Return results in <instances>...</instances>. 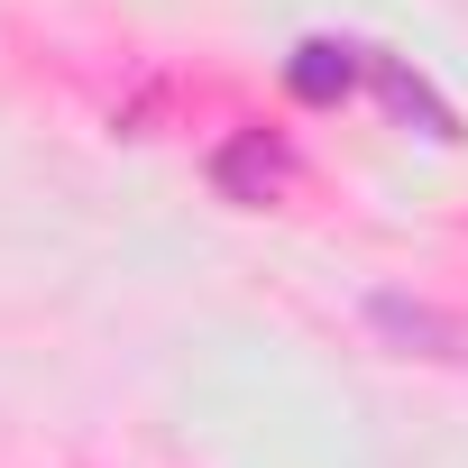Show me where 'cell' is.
I'll return each instance as SVG.
<instances>
[{"instance_id":"1","label":"cell","mask_w":468,"mask_h":468,"mask_svg":"<svg viewBox=\"0 0 468 468\" xmlns=\"http://www.w3.org/2000/svg\"><path fill=\"white\" fill-rule=\"evenodd\" d=\"M367 331L395 349V358H441V367H468V322L441 313V303H413V294H367Z\"/></svg>"},{"instance_id":"2","label":"cell","mask_w":468,"mask_h":468,"mask_svg":"<svg viewBox=\"0 0 468 468\" xmlns=\"http://www.w3.org/2000/svg\"><path fill=\"white\" fill-rule=\"evenodd\" d=\"M211 184H220V202H239V211H267L285 184H294V156H285V138H267V129H239L220 156H211Z\"/></svg>"},{"instance_id":"3","label":"cell","mask_w":468,"mask_h":468,"mask_svg":"<svg viewBox=\"0 0 468 468\" xmlns=\"http://www.w3.org/2000/svg\"><path fill=\"white\" fill-rule=\"evenodd\" d=\"M358 65H367V47H349V37H303V47H294V65H285V83H294V101L331 111V101L358 83Z\"/></svg>"},{"instance_id":"4","label":"cell","mask_w":468,"mask_h":468,"mask_svg":"<svg viewBox=\"0 0 468 468\" xmlns=\"http://www.w3.org/2000/svg\"><path fill=\"white\" fill-rule=\"evenodd\" d=\"M367 74H377V92H386V111H404V120H422V138H459V129H450V111H441V92H431L422 74H404L395 56H367Z\"/></svg>"}]
</instances>
